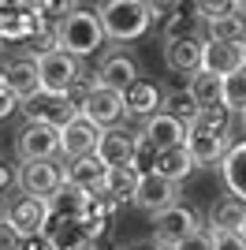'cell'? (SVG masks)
Returning a JSON list of instances; mask_svg holds the SVG:
<instances>
[{"label":"cell","instance_id":"1","mask_svg":"<svg viewBox=\"0 0 246 250\" xmlns=\"http://www.w3.org/2000/svg\"><path fill=\"white\" fill-rule=\"evenodd\" d=\"M52 26H56V45L67 49L71 56H90L108 38L101 11H93V8H67Z\"/></svg>","mask_w":246,"mask_h":250},{"label":"cell","instance_id":"2","mask_svg":"<svg viewBox=\"0 0 246 250\" xmlns=\"http://www.w3.org/2000/svg\"><path fill=\"white\" fill-rule=\"evenodd\" d=\"M97 11H101V19H104L108 38H116V42L142 38L149 30V19H153V11H149L145 0H104Z\"/></svg>","mask_w":246,"mask_h":250},{"label":"cell","instance_id":"3","mask_svg":"<svg viewBox=\"0 0 246 250\" xmlns=\"http://www.w3.org/2000/svg\"><path fill=\"white\" fill-rule=\"evenodd\" d=\"M4 217H8V224L19 231V235L45 231V224H49V217H52V202L22 190V194H15V198L4 202Z\"/></svg>","mask_w":246,"mask_h":250},{"label":"cell","instance_id":"4","mask_svg":"<svg viewBox=\"0 0 246 250\" xmlns=\"http://www.w3.org/2000/svg\"><path fill=\"white\" fill-rule=\"evenodd\" d=\"M63 179H67V172H60V165L52 161V157H45V161H22L19 172H15V183H19V190H26V194H38V198H56V190L63 187Z\"/></svg>","mask_w":246,"mask_h":250},{"label":"cell","instance_id":"5","mask_svg":"<svg viewBox=\"0 0 246 250\" xmlns=\"http://www.w3.org/2000/svg\"><path fill=\"white\" fill-rule=\"evenodd\" d=\"M38 75H41V90L49 94H67L79 83V56H71L67 49H49L38 56Z\"/></svg>","mask_w":246,"mask_h":250},{"label":"cell","instance_id":"6","mask_svg":"<svg viewBox=\"0 0 246 250\" xmlns=\"http://www.w3.org/2000/svg\"><path fill=\"white\" fill-rule=\"evenodd\" d=\"M190 231H198L194 209H186V206H179V202H172L168 209L153 213V239H157V247H161V250H175L186 235H190Z\"/></svg>","mask_w":246,"mask_h":250},{"label":"cell","instance_id":"7","mask_svg":"<svg viewBox=\"0 0 246 250\" xmlns=\"http://www.w3.org/2000/svg\"><path fill=\"white\" fill-rule=\"evenodd\" d=\"M15 153L19 161H45V157L60 153V127L41 124V120H26L19 135H15Z\"/></svg>","mask_w":246,"mask_h":250},{"label":"cell","instance_id":"8","mask_svg":"<svg viewBox=\"0 0 246 250\" xmlns=\"http://www.w3.org/2000/svg\"><path fill=\"white\" fill-rule=\"evenodd\" d=\"M82 112L90 116L93 124H101V127H116L123 116H127V94L116 90V86L93 83L90 97H86V104H82Z\"/></svg>","mask_w":246,"mask_h":250},{"label":"cell","instance_id":"9","mask_svg":"<svg viewBox=\"0 0 246 250\" xmlns=\"http://www.w3.org/2000/svg\"><path fill=\"white\" fill-rule=\"evenodd\" d=\"M205 60V38L183 34V38H164V63L172 75H194Z\"/></svg>","mask_w":246,"mask_h":250},{"label":"cell","instance_id":"10","mask_svg":"<svg viewBox=\"0 0 246 250\" xmlns=\"http://www.w3.org/2000/svg\"><path fill=\"white\" fill-rule=\"evenodd\" d=\"M101 135L104 127L93 124L86 112H79L75 120H67V124L60 127V149L67 157H82V153H97V146H101Z\"/></svg>","mask_w":246,"mask_h":250},{"label":"cell","instance_id":"11","mask_svg":"<svg viewBox=\"0 0 246 250\" xmlns=\"http://www.w3.org/2000/svg\"><path fill=\"white\" fill-rule=\"evenodd\" d=\"M175 183L172 176H164L161 168H153V172H142V179H138V190H134V206L145 209V213H161V209H168L175 202Z\"/></svg>","mask_w":246,"mask_h":250},{"label":"cell","instance_id":"12","mask_svg":"<svg viewBox=\"0 0 246 250\" xmlns=\"http://www.w3.org/2000/svg\"><path fill=\"white\" fill-rule=\"evenodd\" d=\"M22 112H26V120H41V124L63 127L67 120L79 116V108L71 104L67 94H49V90H41V94H34L30 101H22Z\"/></svg>","mask_w":246,"mask_h":250},{"label":"cell","instance_id":"13","mask_svg":"<svg viewBox=\"0 0 246 250\" xmlns=\"http://www.w3.org/2000/svg\"><path fill=\"white\" fill-rule=\"evenodd\" d=\"M246 63V42H216L205 38V60L202 67L213 75H231Z\"/></svg>","mask_w":246,"mask_h":250},{"label":"cell","instance_id":"14","mask_svg":"<svg viewBox=\"0 0 246 250\" xmlns=\"http://www.w3.org/2000/svg\"><path fill=\"white\" fill-rule=\"evenodd\" d=\"M142 135L153 142L157 149H175V146H186V135H190V127L183 124V120H175V116H168L161 108V112H153L149 120H145Z\"/></svg>","mask_w":246,"mask_h":250},{"label":"cell","instance_id":"15","mask_svg":"<svg viewBox=\"0 0 246 250\" xmlns=\"http://www.w3.org/2000/svg\"><path fill=\"white\" fill-rule=\"evenodd\" d=\"M186 149L194 157L198 168H213L224 161L227 146V135H216V131H205V127H190V135H186Z\"/></svg>","mask_w":246,"mask_h":250},{"label":"cell","instance_id":"16","mask_svg":"<svg viewBox=\"0 0 246 250\" xmlns=\"http://www.w3.org/2000/svg\"><path fill=\"white\" fill-rule=\"evenodd\" d=\"M108 168H112V165H108L101 153H82V157H71V165H67V179H71V183H79L82 190L97 194V190H104Z\"/></svg>","mask_w":246,"mask_h":250},{"label":"cell","instance_id":"17","mask_svg":"<svg viewBox=\"0 0 246 250\" xmlns=\"http://www.w3.org/2000/svg\"><path fill=\"white\" fill-rule=\"evenodd\" d=\"M134 149H138V135H131V131H123L116 124V127H104L97 153L116 168V165H134Z\"/></svg>","mask_w":246,"mask_h":250},{"label":"cell","instance_id":"18","mask_svg":"<svg viewBox=\"0 0 246 250\" xmlns=\"http://www.w3.org/2000/svg\"><path fill=\"white\" fill-rule=\"evenodd\" d=\"M4 75H8V86L15 90V97L19 101H30L34 94H41V75H38V56L34 60H11L8 67H4Z\"/></svg>","mask_w":246,"mask_h":250},{"label":"cell","instance_id":"19","mask_svg":"<svg viewBox=\"0 0 246 250\" xmlns=\"http://www.w3.org/2000/svg\"><path fill=\"white\" fill-rule=\"evenodd\" d=\"M86 209H90V190H82L79 183L63 179V187L52 198V213L63 220H86Z\"/></svg>","mask_w":246,"mask_h":250},{"label":"cell","instance_id":"20","mask_svg":"<svg viewBox=\"0 0 246 250\" xmlns=\"http://www.w3.org/2000/svg\"><path fill=\"white\" fill-rule=\"evenodd\" d=\"M123 94H127V112L131 116H145V120H149L153 112H161V104H164V94L153 83H145V79H134Z\"/></svg>","mask_w":246,"mask_h":250},{"label":"cell","instance_id":"21","mask_svg":"<svg viewBox=\"0 0 246 250\" xmlns=\"http://www.w3.org/2000/svg\"><path fill=\"white\" fill-rule=\"evenodd\" d=\"M220 176H224L227 190H231L235 198L246 202V142H235V146L224 153V161H220Z\"/></svg>","mask_w":246,"mask_h":250},{"label":"cell","instance_id":"22","mask_svg":"<svg viewBox=\"0 0 246 250\" xmlns=\"http://www.w3.org/2000/svg\"><path fill=\"white\" fill-rule=\"evenodd\" d=\"M134 79H138V67H134V60H131V56H123V52H112V56H104L101 71H97V83L116 86V90H127Z\"/></svg>","mask_w":246,"mask_h":250},{"label":"cell","instance_id":"23","mask_svg":"<svg viewBox=\"0 0 246 250\" xmlns=\"http://www.w3.org/2000/svg\"><path fill=\"white\" fill-rule=\"evenodd\" d=\"M52 239H56V247L60 250H93V228L86 224V220H63L56 224V231H52Z\"/></svg>","mask_w":246,"mask_h":250},{"label":"cell","instance_id":"24","mask_svg":"<svg viewBox=\"0 0 246 250\" xmlns=\"http://www.w3.org/2000/svg\"><path fill=\"white\" fill-rule=\"evenodd\" d=\"M138 179H142V172H138L134 165H116V168H108L104 194H108V198H116V202H134Z\"/></svg>","mask_w":246,"mask_h":250},{"label":"cell","instance_id":"25","mask_svg":"<svg viewBox=\"0 0 246 250\" xmlns=\"http://www.w3.org/2000/svg\"><path fill=\"white\" fill-rule=\"evenodd\" d=\"M205 30L216 42H246V8L231 11V15H220V19H209Z\"/></svg>","mask_w":246,"mask_h":250},{"label":"cell","instance_id":"26","mask_svg":"<svg viewBox=\"0 0 246 250\" xmlns=\"http://www.w3.org/2000/svg\"><path fill=\"white\" fill-rule=\"evenodd\" d=\"M243 220H246V202L243 198H224L220 206L213 209V231H243Z\"/></svg>","mask_w":246,"mask_h":250},{"label":"cell","instance_id":"27","mask_svg":"<svg viewBox=\"0 0 246 250\" xmlns=\"http://www.w3.org/2000/svg\"><path fill=\"white\" fill-rule=\"evenodd\" d=\"M190 94L198 97V104H220L224 101V75H213V71H194L190 75Z\"/></svg>","mask_w":246,"mask_h":250},{"label":"cell","instance_id":"28","mask_svg":"<svg viewBox=\"0 0 246 250\" xmlns=\"http://www.w3.org/2000/svg\"><path fill=\"white\" fill-rule=\"evenodd\" d=\"M168 116H175V120H183L186 127L198 120V112H202V104H198V97L190 94V86L186 90H172V94H164V104H161Z\"/></svg>","mask_w":246,"mask_h":250},{"label":"cell","instance_id":"29","mask_svg":"<svg viewBox=\"0 0 246 250\" xmlns=\"http://www.w3.org/2000/svg\"><path fill=\"white\" fill-rule=\"evenodd\" d=\"M157 168L179 183V179H186V176H190V168H198V165H194V157H190V149H186V146H175V149H161Z\"/></svg>","mask_w":246,"mask_h":250},{"label":"cell","instance_id":"30","mask_svg":"<svg viewBox=\"0 0 246 250\" xmlns=\"http://www.w3.org/2000/svg\"><path fill=\"white\" fill-rule=\"evenodd\" d=\"M231 112H235V108H227L224 101L220 104H202V112H198V120L190 127H205V131L227 135V131H231Z\"/></svg>","mask_w":246,"mask_h":250},{"label":"cell","instance_id":"31","mask_svg":"<svg viewBox=\"0 0 246 250\" xmlns=\"http://www.w3.org/2000/svg\"><path fill=\"white\" fill-rule=\"evenodd\" d=\"M224 104L227 108H246V63L239 67V71L224 75Z\"/></svg>","mask_w":246,"mask_h":250},{"label":"cell","instance_id":"32","mask_svg":"<svg viewBox=\"0 0 246 250\" xmlns=\"http://www.w3.org/2000/svg\"><path fill=\"white\" fill-rule=\"evenodd\" d=\"M194 11L198 19H220V15H231V11H239V0H194Z\"/></svg>","mask_w":246,"mask_h":250},{"label":"cell","instance_id":"33","mask_svg":"<svg viewBox=\"0 0 246 250\" xmlns=\"http://www.w3.org/2000/svg\"><path fill=\"white\" fill-rule=\"evenodd\" d=\"M157 161H161V149H157L145 135H138V149H134V168H138V172H153Z\"/></svg>","mask_w":246,"mask_h":250},{"label":"cell","instance_id":"34","mask_svg":"<svg viewBox=\"0 0 246 250\" xmlns=\"http://www.w3.org/2000/svg\"><path fill=\"white\" fill-rule=\"evenodd\" d=\"M175 250H216V235H213V231H205V228H198V231H190Z\"/></svg>","mask_w":246,"mask_h":250},{"label":"cell","instance_id":"35","mask_svg":"<svg viewBox=\"0 0 246 250\" xmlns=\"http://www.w3.org/2000/svg\"><path fill=\"white\" fill-rule=\"evenodd\" d=\"M15 250H60V247H56V239H52V231H30V235L19 239Z\"/></svg>","mask_w":246,"mask_h":250},{"label":"cell","instance_id":"36","mask_svg":"<svg viewBox=\"0 0 246 250\" xmlns=\"http://www.w3.org/2000/svg\"><path fill=\"white\" fill-rule=\"evenodd\" d=\"M198 19L194 15H179V11H172V19H168V30H164V38H183V34H194Z\"/></svg>","mask_w":246,"mask_h":250},{"label":"cell","instance_id":"37","mask_svg":"<svg viewBox=\"0 0 246 250\" xmlns=\"http://www.w3.org/2000/svg\"><path fill=\"white\" fill-rule=\"evenodd\" d=\"M19 97H15V90H11L8 83H0V120H8L11 112H15V108H19Z\"/></svg>","mask_w":246,"mask_h":250},{"label":"cell","instance_id":"38","mask_svg":"<svg viewBox=\"0 0 246 250\" xmlns=\"http://www.w3.org/2000/svg\"><path fill=\"white\" fill-rule=\"evenodd\" d=\"M216 235V250H246V239L239 231H213Z\"/></svg>","mask_w":246,"mask_h":250},{"label":"cell","instance_id":"39","mask_svg":"<svg viewBox=\"0 0 246 250\" xmlns=\"http://www.w3.org/2000/svg\"><path fill=\"white\" fill-rule=\"evenodd\" d=\"M19 239H22V235H19L15 228H11V224H8V217L0 213V250H15V247H19Z\"/></svg>","mask_w":246,"mask_h":250},{"label":"cell","instance_id":"40","mask_svg":"<svg viewBox=\"0 0 246 250\" xmlns=\"http://www.w3.org/2000/svg\"><path fill=\"white\" fill-rule=\"evenodd\" d=\"M145 4H149V11H153V15H172V11H179V4H183V0H145Z\"/></svg>","mask_w":246,"mask_h":250},{"label":"cell","instance_id":"41","mask_svg":"<svg viewBox=\"0 0 246 250\" xmlns=\"http://www.w3.org/2000/svg\"><path fill=\"white\" fill-rule=\"evenodd\" d=\"M11 179H15V176H11L8 168H4V161H0V194H4V190L11 187Z\"/></svg>","mask_w":246,"mask_h":250},{"label":"cell","instance_id":"42","mask_svg":"<svg viewBox=\"0 0 246 250\" xmlns=\"http://www.w3.org/2000/svg\"><path fill=\"white\" fill-rule=\"evenodd\" d=\"M239 120H243V131H246V108H239Z\"/></svg>","mask_w":246,"mask_h":250},{"label":"cell","instance_id":"43","mask_svg":"<svg viewBox=\"0 0 246 250\" xmlns=\"http://www.w3.org/2000/svg\"><path fill=\"white\" fill-rule=\"evenodd\" d=\"M131 250H161V247H131Z\"/></svg>","mask_w":246,"mask_h":250},{"label":"cell","instance_id":"44","mask_svg":"<svg viewBox=\"0 0 246 250\" xmlns=\"http://www.w3.org/2000/svg\"><path fill=\"white\" fill-rule=\"evenodd\" d=\"M239 235H243V239H246V220H243V231H239Z\"/></svg>","mask_w":246,"mask_h":250},{"label":"cell","instance_id":"45","mask_svg":"<svg viewBox=\"0 0 246 250\" xmlns=\"http://www.w3.org/2000/svg\"><path fill=\"white\" fill-rule=\"evenodd\" d=\"M239 8H246V0H239Z\"/></svg>","mask_w":246,"mask_h":250},{"label":"cell","instance_id":"46","mask_svg":"<svg viewBox=\"0 0 246 250\" xmlns=\"http://www.w3.org/2000/svg\"><path fill=\"white\" fill-rule=\"evenodd\" d=\"M0 198H4V194H0ZM0 213H4V209H0Z\"/></svg>","mask_w":246,"mask_h":250}]
</instances>
